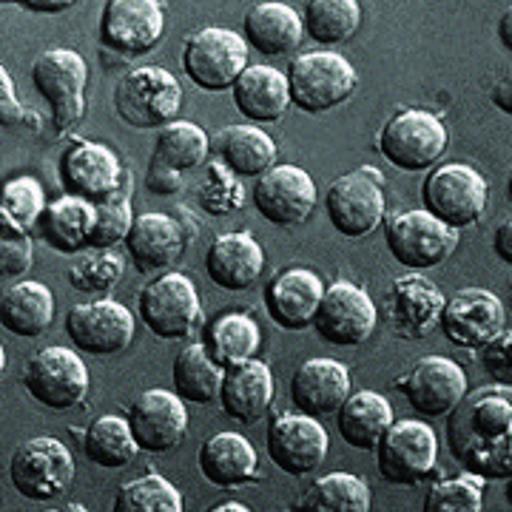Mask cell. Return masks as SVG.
<instances>
[{
	"label": "cell",
	"mask_w": 512,
	"mask_h": 512,
	"mask_svg": "<svg viewBox=\"0 0 512 512\" xmlns=\"http://www.w3.org/2000/svg\"><path fill=\"white\" fill-rule=\"evenodd\" d=\"M447 450L484 481L512 476V399L507 384L478 387L447 413Z\"/></svg>",
	"instance_id": "cell-1"
},
{
	"label": "cell",
	"mask_w": 512,
	"mask_h": 512,
	"mask_svg": "<svg viewBox=\"0 0 512 512\" xmlns=\"http://www.w3.org/2000/svg\"><path fill=\"white\" fill-rule=\"evenodd\" d=\"M299 510L308 512H367L370 510V487L365 478L353 473H328L316 478L313 487L302 495Z\"/></svg>",
	"instance_id": "cell-40"
},
{
	"label": "cell",
	"mask_w": 512,
	"mask_h": 512,
	"mask_svg": "<svg viewBox=\"0 0 512 512\" xmlns=\"http://www.w3.org/2000/svg\"><path fill=\"white\" fill-rule=\"evenodd\" d=\"M140 319L165 342L188 339L200 325L202 308L194 282L185 274H160L140 291Z\"/></svg>",
	"instance_id": "cell-13"
},
{
	"label": "cell",
	"mask_w": 512,
	"mask_h": 512,
	"mask_svg": "<svg viewBox=\"0 0 512 512\" xmlns=\"http://www.w3.org/2000/svg\"><path fill=\"white\" fill-rule=\"evenodd\" d=\"M376 322H379V311L370 293L356 282L339 279L325 288L311 325L319 333V339L328 345L359 348L373 336Z\"/></svg>",
	"instance_id": "cell-12"
},
{
	"label": "cell",
	"mask_w": 512,
	"mask_h": 512,
	"mask_svg": "<svg viewBox=\"0 0 512 512\" xmlns=\"http://www.w3.org/2000/svg\"><path fill=\"white\" fill-rule=\"evenodd\" d=\"M202 478L214 487H245L256 478V447L242 433H217L200 447Z\"/></svg>",
	"instance_id": "cell-31"
},
{
	"label": "cell",
	"mask_w": 512,
	"mask_h": 512,
	"mask_svg": "<svg viewBox=\"0 0 512 512\" xmlns=\"http://www.w3.org/2000/svg\"><path fill=\"white\" fill-rule=\"evenodd\" d=\"M12 487L26 501H52L72 487V450L55 436H37L20 444L9 458Z\"/></svg>",
	"instance_id": "cell-8"
},
{
	"label": "cell",
	"mask_w": 512,
	"mask_h": 512,
	"mask_svg": "<svg viewBox=\"0 0 512 512\" xmlns=\"http://www.w3.org/2000/svg\"><path fill=\"white\" fill-rule=\"evenodd\" d=\"M348 367L328 356H316L296 367L291 379V402L299 413L308 416H330L350 396Z\"/></svg>",
	"instance_id": "cell-24"
},
{
	"label": "cell",
	"mask_w": 512,
	"mask_h": 512,
	"mask_svg": "<svg viewBox=\"0 0 512 512\" xmlns=\"http://www.w3.org/2000/svg\"><path fill=\"white\" fill-rule=\"evenodd\" d=\"M399 390L424 419L447 416L467 393V373L447 356H424L399 379Z\"/></svg>",
	"instance_id": "cell-21"
},
{
	"label": "cell",
	"mask_w": 512,
	"mask_h": 512,
	"mask_svg": "<svg viewBox=\"0 0 512 512\" xmlns=\"http://www.w3.org/2000/svg\"><path fill=\"white\" fill-rule=\"evenodd\" d=\"M316 183L299 165H271L254 185L256 211L276 228H296L316 211Z\"/></svg>",
	"instance_id": "cell-17"
},
{
	"label": "cell",
	"mask_w": 512,
	"mask_h": 512,
	"mask_svg": "<svg viewBox=\"0 0 512 512\" xmlns=\"http://www.w3.org/2000/svg\"><path fill=\"white\" fill-rule=\"evenodd\" d=\"M495 251H498V256L510 265L512 262V220L507 217V220L498 225V231H495Z\"/></svg>",
	"instance_id": "cell-53"
},
{
	"label": "cell",
	"mask_w": 512,
	"mask_h": 512,
	"mask_svg": "<svg viewBox=\"0 0 512 512\" xmlns=\"http://www.w3.org/2000/svg\"><path fill=\"white\" fill-rule=\"evenodd\" d=\"M146 185L151 194H177L183 188V174L180 171H171V168H163V165L151 163L148 165Z\"/></svg>",
	"instance_id": "cell-51"
},
{
	"label": "cell",
	"mask_w": 512,
	"mask_h": 512,
	"mask_svg": "<svg viewBox=\"0 0 512 512\" xmlns=\"http://www.w3.org/2000/svg\"><path fill=\"white\" fill-rule=\"evenodd\" d=\"M444 293L424 274H404L393 282V330L404 339H421L439 328Z\"/></svg>",
	"instance_id": "cell-29"
},
{
	"label": "cell",
	"mask_w": 512,
	"mask_h": 512,
	"mask_svg": "<svg viewBox=\"0 0 512 512\" xmlns=\"http://www.w3.org/2000/svg\"><path fill=\"white\" fill-rule=\"evenodd\" d=\"M55 319V293L43 282L23 279L0 293V325L12 336L37 339L52 328Z\"/></svg>",
	"instance_id": "cell-32"
},
{
	"label": "cell",
	"mask_w": 512,
	"mask_h": 512,
	"mask_svg": "<svg viewBox=\"0 0 512 512\" xmlns=\"http://www.w3.org/2000/svg\"><path fill=\"white\" fill-rule=\"evenodd\" d=\"M40 220H43V234L55 251L77 254V251H86L92 242L94 202L63 194L60 200L46 205Z\"/></svg>",
	"instance_id": "cell-35"
},
{
	"label": "cell",
	"mask_w": 512,
	"mask_h": 512,
	"mask_svg": "<svg viewBox=\"0 0 512 512\" xmlns=\"http://www.w3.org/2000/svg\"><path fill=\"white\" fill-rule=\"evenodd\" d=\"M3 373H6V350L0 345V379H3Z\"/></svg>",
	"instance_id": "cell-57"
},
{
	"label": "cell",
	"mask_w": 512,
	"mask_h": 512,
	"mask_svg": "<svg viewBox=\"0 0 512 512\" xmlns=\"http://www.w3.org/2000/svg\"><path fill=\"white\" fill-rule=\"evenodd\" d=\"M46 188L37 177L20 174L0 185V214L20 231L35 228L46 211Z\"/></svg>",
	"instance_id": "cell-43"
},
{
	"label": "cell",
	"mask_w": 512,
	"mask_h": 512,
	"mask_svg": "<svg viewBox=\"0 0 512 512\" xmlns=\"http://www.w3.org/2000/svg\"><path fill=\"white\" fill-rule=\"evenodd\" d=\"M330 439L322 421L308 413H282L268 427V456L288 476H311L328 458Z\"/></svg>",
	"instance_id": "cell-18"
},
{
	"label": "cell",
	"mask_w": 512,
	"mask_h": 512,
	"mask_svg": "<svg viewBox=\"0 0 512 512\" xmlns=\"http://www.w3.org/2000/svg\"><path fill=\"white\" fill-rule=\"evenodd\" d=\"M424 208L450 228H467L484 217L490 185L484 174L464 163H444L433 168L421 188Z\"/></svg>",
	"instance_id": "cell-7"
},
{
	"label": "cell",
	"mask_w": 512,
	"mask_h": 512,
	"mask_svg": "<svg viewBox=\"0 0 512 512\" xmlns=\"http://www.w3.org/2000/svg\"><path fill=\"white\" fill-rule=\"evenodd\" d=\"M165 35V9L160 0H106L100 12V43L137 57L148 55Z\"/></svg>",
	"instance_id": "cell-19"
},
{
	"label": "cell",
	"mask_w": 512,
	"mask_h": 512,
	"mask_svg": "<svg viewBox=\"0 0 512 512\" xmlns=\"http://www.w3.org/2000/svg\"><path fill=\"white\" fill-rule=\"evenodd\" d=\"M83 453L92 464L103 467V470H120L137 458L140 444L128 427V419L100 416V419L92 421V427L83 436Z\"/></svg>",
	"instance_id": "cell-39"
},
{
	"label": "cell",
	"mask_w": 512,
	"mask_h": 512,
	"mask_svg": "<svg viewBox=\"0 0 512 512\" xmlns=\"http://www.w3.org/2000/svg\"><path fill=\"white\" fill-rule=\"evenodd\" d=\"M202 345L208 348L217 365L231 367L256 356V350L262 345V330L251 313L225 311L217 319H211Z\"/></svg>",
	"instance_id": "cell-36"
},
{
	"label": "cell",
	"mask_w": 512,
	"mask_h": 512,
	"mask_svg": "<svg viewBox=\"0 0 512 512\" xmlns=\"http://www.w3.org/2000/svg\"><path fill=\"white\" fill-rule=\"evenodd\" d=\"M450 146L447 126L433 111L404 109L384 123L379 151L384 160L402 171H424L439 163Z\"/></svg>",
	"instance_id": "cell-9"
},
{
	"label": "cell",
	"mask_w": 512,
	"mask_h": 512,
	"mask_svg": "<svg viewBox=\"0 0 512 512\" xmlns=\"http://www.w3.org/2000/svg\"><path fill=\"white\" fill-rule=\"evenodd\" d=\"M325 211H328L330 225L342 237L359 239L373 234L387 214L382 171L373 165H365V168H356L345 177H339L328 188Z\"/></svg>",
	"instance_id": "cell-5"
},
{
	"label": "cell",
	"mask_w": 512,
	"mask_h": 512,
	"mask_svg": "<svg viewBox=\"0 0 512 512\" xmlns=\"http://www.w3.org/2000/svg\"><path fill=\"white\" fill-rule=\"evenodd\" d=\"M512 12H504V18H501V26H498V32H501V43H504V49H512Z\"/></svg>",
	"instance_id": "cell-55"
},
{
	"label": "cell",
	"mask_w": 512,
	"mask_h": 512,
	"mask_svg": "<svg viewBox=\"0 0 512 512\" xmlns=\"http://www.w3.org/2000/svg\"><path fill=\"white\" fill-rule=\"evenodd\" d=\"M322 293H325V285L311 268H288L268 282L265 308L279 328L302 330L313 322Z\"/></svg>",
	"instance_id": "cell-27"
},
{
	"label": "cell",
	"mask_w": 512,
	"mask_h": 512,
	"mask_svg": "<svg viewBox=\"0 0 512 512\" xmlns=\"http://www.w3.org/2000/svg\"><path fill=\"white\" fill-rule=\"evenodd\" d=\"M29 117H32V111L23 109L18 92H15V80H12V74L6 72V66L0 63V126H26Z\"/></svg>",
	"instance_id": "cell-50"
},
{
	"label": "cell",
	"mask_w": 512,
	"mask_h": 512,
	"mask_svg": "<svg viewBox=\"0 0 512 512\" xmlns=\"http://www.w3.org/2000/svg\"><path fill=\"white\" fill-rule=\"evenodd\" d=\"M126 271V259L114 248H92V254H83L69 268V282L83 293H109Z\"/></svg>",
	"instance_id": "cell-44"
},
{
	"label": "cell",
	"mask_w": 512,
	"mask_h": 512,
	"mask_svg": "<svg viewBox=\"0 0 512 512\" xmlns=\"http://www.w3.org/2000/svg\"><path fill=\"white\" fill-rule=\"evenodd\" d=\"M137 319L123 302L94 299L74 305L66 316V333L74 348L92 356H117L134 342Z\"/></svg>",
	"instance_id": "cell-16"
},
{
	"label": "cell",
	"mask_w": 512,
	"mask_h": 512,
	"mask_svg": "<svg viewBox=\"0 0 512 512\" xmlns=\"http://www.w3.org/2000/svg\"><path fill=\"white\" fill-rule=\"evenodd\" d=\"M114 111L131 128H163L183 111V86L163 66L128 69L117 80Z\"/></svg>",
	"instance_id": "cell-2"
},
{
	"label": "cell",
	"mask_w": 512,
	"mask_h": 512,
	"mask_svg": "<svg viewBox=\"0 0 512 512\" xmlns=\"http://www.w3.org/2000/svg\"><path fill=\"white\" fill-rule=\"evenodd\" d=\"M117 512H183V493L168 481V478L148 473V476L128 481L120 487L117 501H114Z\"/></svg>",
	"instance_id": "cell-42"
},
{
	"label": "cell",
	"mask_w": 512,
	"mask_h": 512,
	"mask_svg": "<svg viewBox=\"0 0 512 512\" xmlns=\"http://www.w3.org/2000/svg\"><path fill=\"white\" fill-rule=\"evenodd\" d=\"M288 86L296 109H302L305 114H325L353 97L359 77L348 57L330 49H316L293 60Z\"/></svg>",
	"instance_id": "cell-3"
},
{
	"label": "cell",
	"mask_w": 512,
	"mask_h": 512,
	"mask_svg": "<svg viewBox=\"0 0 512 512\" xmlns=\"http://www.w3.org/2000/svg\"><path fill=\"white\" fill-rule=\"evenodd\" d=\"M214 512H248V507H242V504H234V501H228V504H220V507H214Z\"/></svg>",
	"instance_id": "cell-56"
},
{
	"label": "cell",
	"mask_w": 512,
	"mask_h": 512,
	"mask_svg": "<svg viewBox=\"0 0 512 512\" xmlns=\"http://www.w3.org/2000/svg\"><path fill=\"white\" fill-rule=\"evenodd\" d=\"M495 106H501L504 111H510V77H504V83L495 86Z\"/></svg>",
	"instance_id": "cell-54"
},
{
	"label": "cell",
	"mask_w": 512,
	"mask_h": 512,
	"mask_svg": "<svg viewBox=\"0 0 512 512\" xmlns=\"http://www.w3.org/2000/svg\"><path fill=\"white\" fill-rule=\"evenodd\" d=\"M302 23L319 46H342L359 32L362 6L359 0H308Z\"/></svg>",
	"instance_id": "cell-41"
},
{
	"label": "cell",
	"mask_w": 512,
	"mask_h": 512,
	"mask_svg": "<svg viewBox=\"0 0 512 512\" xmlns=\"http://www.w3.org/2000/svg\"><path fill=\"white\" fill-rule=\"evenodd\" d=\"M18 3L26 6L29 12H37V15H60L69 6H74L77 0H18Z\"/></svg>",
	"instance_id": "cell-52"
},
{
	"label": "cell",
	"mask_w": 512,
	"mask_h": 512,
	"mask_svg": "<svg viewBox=\"0 0 512 512\" xmlns=\"http://www.w3.org/2000/svg\"><path fill=\"white\" fill-rule=\"evenodd\" d=\"M441 333L450 345L464 350H481L507 328V311L501 296L487 288H461L444 299L439 319Z\"/></svg>",
	"instance_id": "cell-15"
},
{
	"label": "cell",
	"mask_w": 512,
	"mask_h": 512,
	"mask_svg": "<svg viewBox=\"0 0 512 512\" xmlns=\"http://www.w3.org/2000/svg\"><path fill=\"white\" fill-rule=\"evenodd\" d=\"M23 387L32 396V402L52 413H63L86 399L92 376L86 362L72 348L49 345L29 359L23 370Z\"/></svg>",
	"instance_id": "cell-6"
},
{
	"label": "cell",
	"mask_w": 512,
	"mask_h": 512,
	"mask_svg": "<svg viewBox=\"0 0 512 512\" xmlns=\"http://www.w3.org/2000/svg\"><path fill=\"white\" fill-rule=\"evenodd\" d=\"M484 507V478L464 473L433 484L427 493L424 512H481Z\"/></svg>",
	"instance_id": "cell-46"
},
{
	"label": "cell",
	"mask_w": 512,
	"mask_h": 512,
	"mask_svg": "<svg viewBox=\"0 0 512 512\" xmlns=\"http://www.w3.org/2000/svg\"><path fill=\"white\" fill-rule=\"evenodd\" d=\"M439 461V439L427 421L402 419L387 427L376 444V464L384 481L390 484H421L433 476Z\"/></svg>",
	"instance_id": "cell-11"
},
{
	"label": "cell",
	"mask_w": 512,
	"mask_h": 512,
	"mask_svg": "<svg viewBox=\"0 0 512 512\" xmlns=\"http://www.w3.org/2000/svg\"><path fill=\"white\" fill-rule=\"evenodd\" d=\"M211 154V137L191 120H171L160 128L151 163L171 168V171H191L200 168Z\"/></svg>",
	"instance_id": "cell-38"
},
{
	"label": "cell",
	"mask_w": 512,
	"mask_h": 512,
	"mask_svg": "<svg viewBox=\"0 0 512 512\" xmlns=\"http://www.w3.org/2000/svg\"><path fill=\"white\" fill-rule=\"evenodd\" d=\"M185 245L188 239H185L183 222L157 211L134 217L126 237L128 256L143 274L168 271L185 254Z\"/></svg>",
	"instance_id": "cell-25"
},
{
	"label": "cell",
	"mask_w": 512,
	"mask_h": 512,
	"mask_svg": "<svg viewBox=\"0 0 512 512\" xmlns=\"http://www.w3.org/2000/svg\"><path fill=\"white\" fill-rule=\"evenodd\" d=\"M242 200H245V191L237 183V174H231L220 160L208 163V180L200 188L202 211H208L214 217H222L228 211L242 208Z\"/></svg>",
	"instance_id": "cell-47"
},
{
	"label": "cell",
	"mask_w": 512,
	"mask_h": 512,
	"mask_svg": "<svg viewBox=\"0 0 512 512\" xmlns=\"http://www.w3.org/2000/svg\"><path fill=\"white\" fill-rule=\"evenodd\" d=\"M131 222H134V208L126 191H114L106 200L94 202V228L89 248H103V251L117 248L120 242H126Z\"/></svg>",
	"instance_id": "cell-45"
},
{
	"label": "cell",
	"mask_w": 512,
	"mask_h": 512,
	"mask_svg": "<svg viewBox=\"0 0 512 512\" xmlns=\"http://www.w3.org/2000/svg\"><path fill=\"white\" fill-rule=\"evenodd\" d=\"M211 151L237 177H262L276 163L274 137L251 123L220 128L211 140Z\"/></svg>",
	"instance_id": "cell-33"
},
{
	"label": "cell",
	"mask_w": 512,
	"mask_h": 512,
	"mask_svg": "<svg viewBox=\"0 0 512 512\" xmlns=\"http://www.w3.org/2000/svg\"><path fill=\"white\" fill-rule=\"evenodd\" d=\"M32 83L37 94L52 106V123L57 134H66L86 114V83L89 66L74 49H46L32 63Z\"/></svg>",
	"instance_id": "cell-4"
},
{
	"label": "cell",
	"mask_w": 512,
	"mask_h": 512,
	"mask_svg": "<svg viewBox=\"0 0 512 512\" xmlns=\"http://www.w3.org/2000/svg\"><path fill=\"white\" fill-rule=\"evenodd\" d=\"M265 271V251L251 231L220 234L205 254V274L222 291H248Z\"/></svg>",
	"instance_id": "cell-26"
},
{
	"label": "cell",
	"mask_w": 512,
	"mask_h": 512,
	"mask_svg": "<svg viewBox=\"0 0 512 512\" xmlns=\"http://www.w3.org/2000/svg\"><path fill=\"white\" fill-rule=\"evenodd\" d=\"M274 370L256 356L225 367L220 384L222 410L239 424H256L274 404Z\"/></svg>",
	"instance_id": "cell-23"
},
{
	"label": "cell",
	"mask_w": 512,
	"mask_h": 512,
	"mask_svg": "<svg viewBox=\"0 0 512 512\" xmlns=\"http://www.w3.org/2000/svg\"><path fill=\"white\" fill-rule=\"evenodd\" d=\"M225 367L214 362L205 345L194 342L183 348V353L174 359V387L183 402L211 404L220 399V384Z\"/></svg>",
	"instance_id": "cell-37"
},
{
	"label": "cell",
	"mask_w": 512,
	"mask_h": 512,
	"mask_svg": "<svg viewBox=\"0 0 512 512\" xmlns=\"http://www.w3.org/2000/svg\"><path fill=\"white\" fill-rule=\"evenodd\" d=\"M458 248V228L433 217L427 208L404 211L387 225V251L407 271H430Z\"/></svg>",
	"instance_id": "cell-14"
},
{
	"label": "cell",
	"mask_w": 512,
	"mask_h": 512,
	"mask_svg": "<svg viewBox=\"0 0 512 512\" xmlns=\"http://www.w3.org/2000/svg\"><path fill=\"white\" fill-rule=\"evenodd\" d=\"M242 29H245V43L256 49L259 55L279 57L293 52L302 37H305V23L302 15L293 9L291 3H282V0H259L254 3L245 20H242Z\"/></svg>",
	"instance_id": "cell-28"
},
{
	"label": "cell",
	"mask_w": 512,
	"mask_h": 512,
	"mask_svg": "<svg viewBox=\"0 0 512 512\" xmlns=\"http://www.w3.org/2000/svg\"><path fill=\"white\" fill-rule=\"evenodd\" d=\"M231 89L239 114L251 123H274L291 106L288 74L265 63H248Z\"/></svg>",
	"instance_id": "cell-30"
},
{
	"label": "cell",
	"mask_w": 512,
	"mask_h": 512,
	"mask_svg": "<svg viewBox=\"0 0 512 512\" xmlns=\"http://www.w3.org/2000/svg\"><path fill=\"white\" fill-rule=\"evenodd\" d=\"M484 353H481V362H484V370L495 379V384H512V333L507 328L501 330L495 339H490L484 345Z\"/></svg>",
	"instance_id": "cell-49"
},
{
	"label": "cell",
	"mask_w": 512,
	"mask_h": 512,
	"mask_svg": "<svg viewBox=\"0 0 512 512\" xmlns=\"http://www.w3.org/2000/svg\"><path fill=\"white\" fill-rule=\"evenodd\" d=\"M248 52L251 46L239 32L205 26L185 40L183 69L194 86L205 92H225L248 66Z\"/></svg>",
	"instance_id": "cell-10"
},
{
	"label": "cell",
	"mask_w": 512,
	"mask_h": 512,
	"mask_svg": "<svg viewBox=\"0 0 512 512\" xmlns=\"http://www.w3.org/2000/svg\"><path fill=\"white\" fill-rule=\"evenodd\" d=\"M60 180H63L66 194L100 202L114 191H120L123 165L109 146L92 143V140H74L72 146L63 151Z\"/></svg>",
	"instance_id": "cell-22"
},
{
	"label": "cell",
	"mask_w": 512,
	"mask_h": 512,
	"mask_svg": "<svg viewBox=\"0 0 512 512\" xmlns=\"http://www.w3.org/2000/svg\"><path fill=\"white\" fill-rule=\"evenodd\" d=\"M35 262V245L29 231H20L18 225L0 214V279H15L29 274Z\"/></svg>",
	"instance_id": "cell-48"
},
{
	"label": "cell",
	"mask_w": 512,
	"mask_h": 512,
	"mask_svg": "<svg viewBox=\"0 0 512 512\" xmlns=\"http://www.w3.org/2000/svg\"><path fill=\"white\" fill-rule=\"evenodd\" d=\"M339 413V433L356 450H376V444L393 424V404L376 390L350 393Z\"/></svg>",
	"instance_id": "cell-34"
},
{
	"label": "cell",
	"mask_w": 512,
	"mask_h": 512,
	"mask_svg": "<svg viewBox=\"0 0 512 512\" xmlns=\"http://www.w3.org/2000/svg\"><path fill=\"white\" fill-rule=\"evenodd\" d=\"M128 427L140 444V450H146L151 456H163L183 444L188 433V410L177 393L151 387L131 404Z\"/></svg>",
	"instance_id": "cell-20"
}]
</instances>
